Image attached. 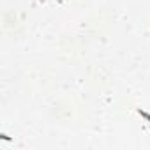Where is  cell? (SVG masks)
Segmentation results:
<instances>
[{
	"label": "cell",
	"instance_id": "obj_1",
	"mask_svg": "<svg viewBox=\"0 0 150 150\" xmlns=\"http://www.w3.org/2000/svg\"><path fill=\"white\" fill-rule=\"evenodd\" d=\"M136 111H138V113H139V115H141V117H143V118H145V120L148 122V124H150V113H146V111H143L141 108H138Z\"/></svg>",
	"mask_w": 150,
	"mask_h": 150
},
{
	"label": "cell",
	"instance_id": "obj_2",
	"mask_svg": "<svg viewBox=\"0 0 150 150\" xmlns=\"http://www.w3.org/2000/svg\"><path fill=\"white\" fill-rule=\"evenodd\" d=\"M0 138H2V139H4V141H11V138H9V136H7V134H0Z\"/></svg>",
	"mask_w": 150,
	"mask_h": 150
}]
</instances>
